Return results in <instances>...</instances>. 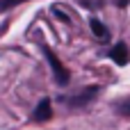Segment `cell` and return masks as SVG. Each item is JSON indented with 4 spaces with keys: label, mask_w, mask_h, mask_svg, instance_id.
Listing matches in <instances>:
<instances>
[{
    "label": "cell",
    "mask_w": 130,
    "mask_h": 130,
    "mask_svg": "<svg viewBox=\"0 0 130 130\" xmlns=\"http://www.w3.org/2000/svg\"><path fill=\"white\" fill-rule=\"evenodd\" d=\"M41 50H43V55H46V59H48V64L53 66V73H55V80L59 82V85H69V69L57 59V55L48 48V46H41Z\"/></svg>",
    "instance_id": "6da1fadb"
},
{
    "label": "cell",
    "mask_w": 130,
    "mask_h": 130,
    "mask_svg": "<svg viewBox=\"0 0 130 130\" xmlns=\"http://www.w3.org/2000/svg\"><path fill=\"white\" fill-rule=\"evenodd\" d=\"M96 94H98V87L94 85V87H87V89H85L80 96H73V98H69L66 103H69L71 107H85V105H87L91 98H96Z\"/></svg>",
    "instance_id": "7a4b0ae2"
},
{
    "label": "cell",
    "mask_w": 130,
    "mask_h": 130,
    "mask_svg": "<svg viewBox=\"0 0 130 130\" xmlns=\"http://www.w3.org/2000/svg\"><path fill=\"white\" fill-rule=\"evenodd\" d=\"M110 57H112L119 66H126V64H128V46H126L123 41H121V43H117V46L110 50Z\"/></svg>",
    "instance_id": "3957f363"
},
{
    "label": "cell",
    "mask_w": 130,
    "mask_h": 130,
    "mask_svg": "<svg viewBox=\"0 0 130 130\" xmlns=\"http://www.w3.org/2000/svg\"><path fill=\"white\" fill-rule=\"evenodd\" d=\"M34 121H48L50 117H53V107H50V101L48 98H43L39 105H37V110H34Z\"/></svg>",
    "instance_id": "277c9868"
},
{
    "label": "cell",
    "mask_w": 130,
    "mask_h": 130,
    "mask_svg": "<svg viewBox=\"0 0 130 130\" xmlns=\"http://www.w3.org/2000/svg\"><path fill=\"white\" fill-rule=\"evenodd\" d=\"M89 27H91V32H94L101 41H105V39H107V27H105L98 18H91V21H89Z\"/></svg>",
    "instance_id": "5b68a950"
},
{
    "label": "cell",
    "mask_w": 130,
    "mask_h": 130,
    "mask_svg": "<svg viewBox=\"0 0 130 130\" xmlns=\"http://www.w3.org/2000/svg\"><path fill=\"white\" fill-rule=\"evenodd\" d=\"M21 2H27V0H0V11H9L11 7H16Z\"/></svg>",
    "instance_id": "8992f818"
},
{
    "label": "cell",
    "mask_w": 130,
    "mask_h": 130,
    "mask_svg": "<svg viewBox=\"0 0 130 130\" xmlns=\"http://www.w3.org/2000/svg\"><path fill=\"white\" fill-rule=\"evenodd\" d=\"M53 14H55V16H59V18H62L64 23H71V21H69V16H66V14L62 11V9H57V7H53Z\"/></svg>",
    "instance_id": "52a82bcc"
},
{
    "label": "cell",
    "mask_w": 130,
    "mask_h": 130,
    "mask_svg": "<svg viewBox=\"0 0 130 130\" xmlns=\"http://www.w3.org/2000/svg\"><path fill=\"white\" fill-rule=\"evenodd\" d=\"M119 110H121V112H123V114H130V103H126V105H121V107H119Z\"/></svg>",
    "instance_id": "ba28073f"
},
{
    "label": "cell",
    "mask_w": 130,
    "mask_h": 130,
    "mask_svg": "<svg viewBox=\"0 0 130 130\" xmlns=\"http://www.w3.org/2000/svg\"><path fill=\"white\" fill-rule=\"evenodd\" d=\"M128 5V0H119V7H126Z\"/></svg>",
    "instance_id": "9c48e42d"
}]
</instances>
